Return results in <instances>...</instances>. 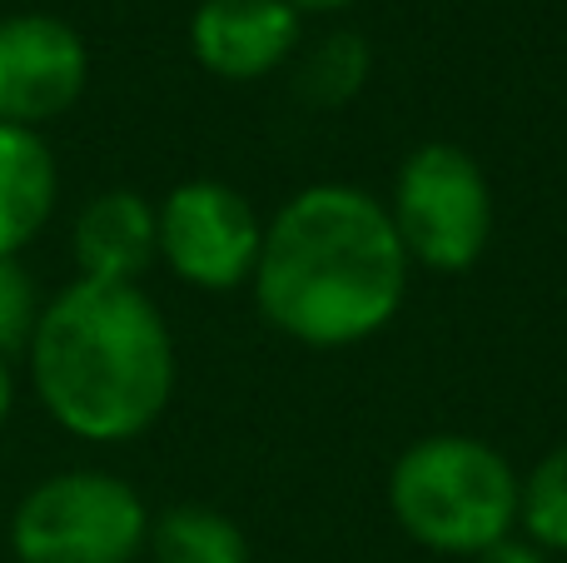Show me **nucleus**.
Segmentation results:
<instances>
[{
  "mask_svg": "<svg viewBox=\"0 0 567 563\" xmlns=\"http://www.w3.org/2000/svg\"><path fill=\"white\" fill-rule=\"evenodd\" d=\"M409 275L413 265L383 199L343 180H319L265 219L249 289L265 325L284 339L303 349H353L399 319Z\"/></svg>",
  "mask_w": 567,
  "mask_h": 563,
  "instance_id": "f257e3e1",
  "label": "nucleus"
},
{
  "mask_svg": "<svg viewBox=\"0 0 567 563\" xmlns=\"http://www.w3.org/2000/svg\"><path fill=\"white\" fill-rule=\"evenodd\" d=\"M25 355L45 414L90 444L140 439L175 399V335L140 285L70 279Z\"/></svg>",
  "mask_w": 567,
  "mask_h": 563,
  "instance_id": "f03ea898",
  "label": "nucleus"
},
{
  "mask_svg": "<svg viewBox=\"0 0 567 563\" xmlns=\"http://www.w3.org/2000/svg\"><path fill=\"white\" fill-rule=\"evenodd\" d=\"M523 474L478 434H423L389 469V514L429 554L478 559L518 534Z\"/></svg>",
  "mask_w": 567,
  "mask_h": 563,
  "instance_id": "7ed1b4c3",
  "label": "nucleus"
},
{
  "mask_svg": "<svg viewBox=\"0 0 567 563\" xmlns=\"http://www.w3.org/2000/svg\"><path fill=\"white\" fill-rule=\"evenodd\" d=\"M383 209L409 265H423L433 275L473 269L493 239V185L478 160L453 140L409 150Z\"/></svg>",
  "mask_w": 567,
  "mask_h": 563,
  "instance_id": "20e7f679",
  "label": "nucleus"
},
{
  "mask_svg": "<svg viewBox=\"0 0 567 563\" xmlns=\"http://www.w3.org/2000/svg\"><path fill=\"white\" fill-rule=\"evenodd\" d=\"M145 544V499L105 469L40 479L10 514V549L20 563H135Z\"/></svg>",
  "mask_w": 567,
  "mask_h": 563,
  "instance_id": "39448f33",
  "label": "nucleus"
},
{
  "mask_svg": "<svg viewBox=\"0 0 567 563\" xmlns=\"http://www.w3.org/2000/svg\"><path fill=\"white\" fill-rule=\"evenodd\" d=\"M159 259L169 275L205 295H229L255 279L265 219L225 180H185L155 205Z\"/></svg>",
  "mask_w": 567,
  "mask_h": 563,
  "instance_id": "423d86ee",
  "label": "nucleus"
},
{
  "mask_svg": "<svg viewBox=\"0 0 567 563\" xmlns=\"http://www.w3.org/2000/svg\"><path fill=\"white\" fill-rule=\"evenodd\" d=\"M90 80V50L80 30L45 10L0 20V120L40 130L75 110Z\"/></svg>",
  "mask_w": 567,
  "mask_h": 563,
  "instance_id": "0eeeda50",
  "label": "nucleus"
},
{
  "mask_svg": "<svg viewBox=\"0 0 567 563\" xmlns=\"http://www.w3.org/2000/svg\"><path fill=\"white\" fill-rule=\"evenodd\" d=\"M303 16L284 0H199L189 16V50L215 80L249 85L289 65Z\"/></svg>",
  "mask_w": 567,
  "mask_h": 563,
  "instance_id": "6e6552de",
  "label": "nucleus"
},
{
  "mask_svg": "<svg viewBox=\"0 0 567 563\" xmlns=\"http://www.w3.org/2000/svg\"><path fill=\"white\" fill-rule=\"evenodd\" d=\"M75 269L80 279L105 285H140L150 265L159 259V219L140 190H100L75 215Z\"/></svg>",
  "mask_w": 567,
  "mask_h": 563,
  "instance_id": "1a4fd4ad",
  "label": "nucleus"
},
{
  "mask_svg": "<svg viewBox=\"0 0 567 563\" xmlns=\"http://www.w3.org/2000/svg\"><path fill=\"white\" fill-rule=\"evenodd\" d=\"M60 175L40 130L0 120V259H20V249L55 215Z\"/></svg>",
  "mask_w": 567,
  "mask_h": 563,
  "instance_id": "9d476101",
  "label": "nucleus"
},
{
  "mask_svg": "<svg viewBox=\"0 0 567 563\" xmlns=\"http://www.w3.org/2000/svg\"><path fill=\"white\" fill-rule=\"evenodd\" d=\"M155 563H249V539L229 514L209 504H175L150 519Z\"/></svg>",
  "mask_w": 567,
  "mask_h": 563,
  "instance_id": "9b49d317",
  "label": "nucleus"
},
{
  "mask_svg": "<svg viewBox=\"0 0 567 563\" xmlns=\"http://www.w3.org/2000/svg\"><path fill=\"white\" fill-rule=\"evenodd\" d=\"M518 534L543 554H567V444L548 449L518 484Z\"/></svg>",
  "mask_w": 567,
  "mask_h": 563,
  "instance_id": "f8f14e48",
  "label": "nucleus"
},
{
  "mask_svg": "<svg viewBox=\"0 0 567 563\" xmlns=\"http://www.w3.org/2000/svg\"><path fill=\"white\" fill-rule=\"evenodd\" d=\"M369 65H373V55H369V45H363V35L333 30V35H323L319 45L303 55L299 95L319 110L349 105V100L363 90V80H369Z\"/></svg>",
  "mask_w": 567,
  "mask_h": 563,
  "instance_id": "ddd939ff",
  "label": "nucleus"
},
{
  "mask_svg": "<svg viewBox=\"0 0 567 563\" xmlns=\"http://www.w3.org/2000/svg\"><path fill=\"white\" fill-rule=\"evenodd\" d=\"M40 289L30 279V269L20 259H0V355H20L30 349V335H35L40 319Z\"/></svg>",
  "mask_w": 567,
  "mask_h": 563,
  "instance_id": "4468645a",
  "label": "nucleus"
},
{
  "mask_svg": "<svg viewBox=\"0 0 567 563\" xmlns=\"http://www.w3.org/2000/svg\"><path fill=\"white\" fill-rule=\"evenodd\" d=\"M473 563H553V559L543 554L538 544H528L523 534H513V539H503V544H493L488 554H478Z\"/></svg>",
  "mask_w": 567,
  "mask_h": 563,
  "instance_id": "2eb2a0df",
  "label": "nucleus"
},
{
  "mask_svg": "<svg viewBox=\"0 0 567 563\" xmlns=\"http://www.w3.org/2000/svg\"><path fill=\"white\" fill-rule=\"evenodd\" d=\"M284 6H293L299 16H333V10H349L353 0H284Z\"/></svg>",
  "mask_w": 567,
  "mask_h": 563,
  "instance_id": "dca6fc26",
  "label": "nucleus"
},
{
  "mask_svg": "<svg viewBox=\"0 0 567 563\" xmlns=\"http://www.w3.org/2000/svg\"><path fill=\"white\" fill-rule=\"evenodd\" d=\"M10 405H16V379H10V359L0 355V424L10 419Z\"/></svg>",
  "mask_w": 567,
  "mask_h": 563,
  "instance_id": "f3484780",
  "label": "nucleus"
}]
</instances>
